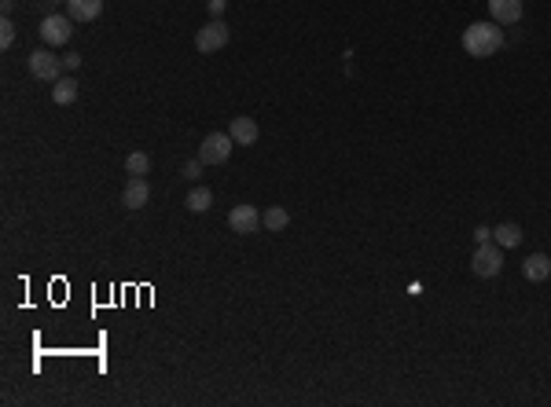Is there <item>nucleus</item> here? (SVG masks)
<instances>
[{"mask_svg": "<svg viewBox=\"0 0 551 407\" xmlns=\"http://www.w3.org/2000/svg\"><path fill=\"white\" fill-rule=\"evenodd\" d=\"M52 4H66V0H52Z\"/></svg>", "mask_w": 551, "mask_h": 407, "instance_id": "24", "label": "nucleus"}, {"mask_svg": "<svg viewBox=\"0 0 551 407\" xmlns=\"http://www.w3.org/2000/svg\"><path fill=\"white\" fill-rule=\"evenodd\" d=\"M103 11V0H66V15L74 22H92Z\"/></svg>", "mask_w": 551, "mask_h": 407, "instance_id": "11", "label": "nucleus"}, {"mask_svg": "<svg viewBox=\"0 0 551 407\" xmlns=\"http://www.w3.org/2000/svg\"><path fill=\"white\" fill-rule=\"evenodd\" d=\"M0 8H4V15H11V8H15V0H0Z\"/></svg>", "mask_w": 551, "mask_h": 407, "instance_id": "23", "label": "nucleus"}, {"mask_svg": "<svg viewBox=\"0 0 551 407\" xmlns=\"http://www.w3.org/2000/svg\"><path fill=\"white\" fill-rule=\"evenodd\" d=\"M228 227H232L236 235H258V227H265V224H261V217H258L254 206H236L228 213Z\"/></svg>", "mask_w": 551, "mask_h": 407, "instance_id": "7", "label": "nucleus"}, {"mask_svg": "<svg viewBox=\"0 0 551 407\" xmlns=\"http://www.w3.org/2000/svg\"><path fill=\"white\" fill-rule=\"evenodd\" d=\"M78 66H81V56H78V52H66V56H63V70H66V73H74Z\"/></svg>", "mask_w": 551, "mask_h": 407, "instance_id": "20", "label": "nucleus"}, {"mask_svg": "<svg viewBox=\"0 0 551 407\" xmlns=\"http://www.w3.org/2000/svg\"><path fill=\"white\" fill-rule=\"evenodd\" d=\"M228 136H232L239 147L258 143V121H254V118H232V125H228Z\"/></svg>", "mask_w": 551, "mask_h": 407, "instance_id": "10", "label": "nucleus"}, {"mask_svg": "<svg viewBox=\"0 0 551 407\" xmlns=\"http://www.w3.org/2000/svg\"><path fill=\"white\" fill-rule=\"evenodd\" d=\"M147 198H151V184L143 180V176H129V184L121 191V206L125 210H143Z\"/></svg>", "mask_w": 551, "mask_h": 407, "instance_id": "8", "label": "nucleus"}, {"mask_svg": "<svg viewBox=\"0 0 551 407\" xmlns=\"http://www.w3.org/2000/svg\"><path fill=\"white\" fill-rule=\"evenodd\" d=\"M188 180H198V176H203V158H191V162H184V169H181Z\"/></svg>", "mask_w": 551, "mask_h": 407, "instance_id": "19", "label": "nucleus"}, {"mask_svg": "<svg viewBox=\"0 0 551 407\" xmlns=\"http://www.w3.org/2000/svg\"><path fill=\"white\" fill-rule=\"evenodd\" d=\"M504 48V30L500 22H470L463 30V52L474 59H489Z\"/></svg>", "mask_w": 551, "mask_h": 407, "instance_id": "1", "label": "nucleus"}, {"mask_svg": "<svg viewBox=\"0 0 551 407\" xmlns=\"http://www.w3.org/2000/svg\"><path fill=\"white\" fill-rule=\"evenodd\" d=\"M74 99H78V81H74L70 73H63V78L52 85V103H59V107H70Z\"/></svg>", "mask_w": 551, "mask_h": 407, "instance_id": "13", "label": "nucleus"}, {"mask_svg": "<svg viewBox=\"0 0 551 407\" xmlns=\"http://www.w3.org/2000/svg\"><path fill=\"white\" fill-rule=\"evenodd\" d=\"M26 66H30V73L37 81H48V85H56L59 78H63V59L52 52V48H37V52H30V59H26Z\"/></svg>", "mask_w": 551, "mask_h": 407, "instance_id": "2", "label": "nucleus"}, {"mask_svg": "<svg viewBox=\"0 0 551 407\" xmlns=\"http://www.w3.org/2000/svg\"><path fill=\"white\" fill-rule=\"evenodd\" d=\"M206 8H210V15H213V19H221V15H224V8H228V0H206Z\"/></svg>", "mask_w": 551, "mask_h": 407, "instance_id": "22", "label": "nucleus"}, {"mask_svg": "<svg viewBox=\"0 0 551 407\" xmlns=\"http://www.w3.org/2000/svg\"><path fill=\"white\" fill-rule=\"evenodd\" d=\"M470 268H474V275H482V279H496L500 272H504V246L482 242L478 249H474V257H470Z\"/></svg>", "mask_w": 551, "mask_h": 407, "instance_id": "3", "label": "nucleus"}, {"mask_svg": "<svg viewBox=\"0 0 551 407\" xmlns=\"http://www.w3.org/2000/svg\"><path fill=\"white\" fill-rule=\"evenodd\" d=\"M15 44V22L4 15V22H0V48H11Z\"/></svg>", "mask_w": 551, "mask_h": 407, "instance_id": "18", "label": "nucleus"}, {"mask_svg": "<svg viewBox=\"0 0 551 407\" xmlns=\"http://www.w3.org/2000/svg\"><path fill=\"white\" fill-rule=\"evenodd\" d=\"M522 272H525V279H533V283H544V279L551 275V257H544V253H530V257L522 261Z\"/></svg>", "mask_w": 551, "mask_h": 407, "instance_id": "12", "label": "nucleus"}, {"mask_svg": "<svg viewBox=\"0 0 551 407\" xmlns=\"http://www.w3.org/2000/svg\"><path fill=\"white\" fill-rule=\"evenodd\" d=\"M228 37H232V30H228V22H221V19H210L203 30L195 34V48L203 56H213V52H221L224 44H228Z\"/></svg>", "mask_w": 551, "mask_h": 407, "instance_id": "5", "label": "nucleus"}, {"mask_svg": "<svg viewBox=\"0 0 551 407\" xmlns=\"http://www.w3.org/2000/svg\"><path fill=\"white\" fill-rule=\"evenodd\" d=\"M184 206H188L191 213H206V210L213 206V191H210V187H191L188 198H184Z\"/></svg>", "mask_w": 551, "mask_h": 407, "instance_id": "15", "label": "nucleus"}, {"mask_svg": "<svg viewBox=\"0 0 551 407\" xmlns=\"http://www.w3.org/2000/svg\"><path fill=\"white\" fill-rule=\"evenodd\" d=\"M261 224L268 227V232H283V227L290 224V213H287L283 206H272V210H265V217H261Z\"/></svg>", "mask_w": 551, "mask_h": 407, "instance_id": "16", "label": "nucleus"}, {"mask_svg": "<svg viewBox=\"0 0 551 407\" xmlns=\"http://www.w3.org/2000/svg\"><path fill=\"white\" fill-rule=\"evenodd\" d=\"M489 15L500 26H515L522 19V0H489Z\"/></svg>", "mask_w": 551, "mask_h": 407, "instance_id": "9", "label": "nucleus"}, {"mask_svg": "<svg viewBox=\"0 0 551 407\" xmlns=\"http://www.w3.org/2000/svg\"><path fill=\"white\" fill-rule=\"evenodd\" d=\"M474 242H492V227H485V224H478V227H474Z\"/></svg>", "mask_w": 551, "mask_h": 407, "instance_id": "21", "label": "nucleus"}, {"mask_svg": "<svg viewBox=\"0 0 551 407\" xmlns=\"http://www.w3.org/2000/svg\"><path fill=\"white\" fill-rule=\"evenodd\" d=\"M492 242H496V246H504V249L518 246V242H522V227H518V224H511V220L496 224V227H492Z\"/></svg>", "mask_w": 551, "mask_h": 407, "instance_id": "14", "label": "nucleus"}, {"mask_svg": "<svg viewBox=\"0 0 551 407\" xmlns=\"http://www.w3.org/2000/svg\"><path fill=\"white\" fill-rule=\"evenodd\" d=\"M147 169H151V158H147L143 150H133V155L125 158V172L129 176H147Z\"/></svg>", "mask_w": 551, "mask_h": 407, "instance_id": "17", "label": "nucleus"}, {"mask_svg": "<svg viewBox=\"0 0 551 407\" xmlns=\"http://www.w3.org/2000/svg\"><path fill=\"white\" fill-rule=\"evenodd\" d=\"M232 147H236V140L228 133H210L198 143V158H203V165H224L232 158Z\"/></svg>", "mask_w": 551, "mask_h": 407, "instance_id": "4", "label": "nucleus"}, {"mask_svg": "<svg viewBox=\"0 0 551 407\" xmlns=\"http://www.w3.org/2000/svg\"><path fill=\"white\" fill-rule=\"evenodd\" d=\"M74 37V19L70 15H44L41 19V41L48 44V48H63L66 41Z\"/></svg>", "mask_w": 551, "mask_h": 407, "instance_id": "6", "label": "nucleus"}]
</instances>
